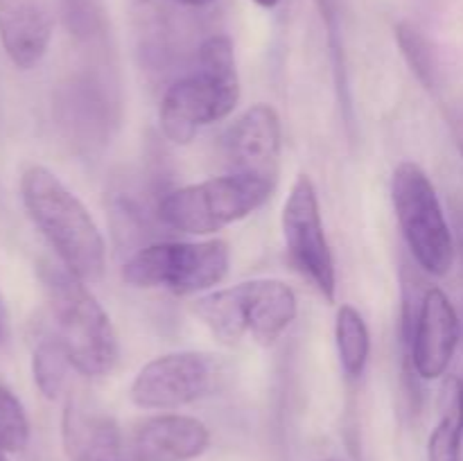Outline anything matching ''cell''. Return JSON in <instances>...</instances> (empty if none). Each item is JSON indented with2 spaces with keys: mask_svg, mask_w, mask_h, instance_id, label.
<instances>
[{
  "mask_svg": "<svg viewBox=\"0 0 463 461\" xmlns=\"http://www.w3.org/2000/svg\"><path fill=\"white\" fill-rule=\"evenodd\" d=\"M461 396H463V378H461Z\"/></svg>",
  "mask_w": 463,
  "mask_h": 461,
  "instance_id": "28",
  "label": "cell"
},
{
  "mask_svg": "<svg viewBox=\"0 0 463 461\" xmlns=\"http://www.w3.org/2000/svg\"><path fill=\"white\" fill-rule=\"evenodd\" d=\"M30 443V419L16 393L0 382V447L23 452Z\"/></svg>",
  "mask_w": 463,
  "mask_h": 461,
  "instance_id": "21",
  "label": "cell"
},
{
  "mask_svg": "<svg viewBox=\"0 0 463 461\" xmlns=\"http://www.w3.org/2000/svg\"><path fill=\"white\" fill-rule=\"evenodd\" d=\"M253 3H256L258 7H262V9H274L276 5L280 3V0H253Z\"/></svg>",
  "mask_w": 463,
  "mask_h": 461,
  "instance_id": "26",
  "label": "cell"
},
{
  "mask_svg": "<svg viewBox=\"0 0 463 461\" xmlns=\"http://www.w3.org/2000/svg\"><path fill=\"white\" fill-rule=\"evenodd\" d=\"M452 138H455L457 149H459V154L463 158V111L457 113L455 120H452Z\"/></svg>",
  "mask_w": 463,
  "mask_h": 461,
  "instance_id": "23",
  "label": "cell"
},
{
  "mask_svg": "<svg viewBox=\"0 0 463 461\" xmlns=\"http://www.w3.org/2000/svg\"><path fill=\"white\" fill-rule=\"evenodd\" d=\"M463 441V396L461 380L448 384L446 407L441 420L432 429L428 441V461H461Z\"/></svg>",
  "mask_w": 463,
  "mask_h": 461,
  "instance_id": "18",
  "label": "cell"
},
{
  "mask_svg": "<svg viewBox=\"0 0 463 461\" xmlns=\"http://www.w3.org/2000/svg\"><path fill=\"white\" fill-rule=\"evenodd\" d=\"M39 278L48 296L54 337L63 343L71 366L84 378H104L120 357L118 334L98 298L84 280L63 265L41 262Z\"/></svg>",
  "mask_w": 463,
  "mask_h": 461,
  "instance_id": "3",
  "label": "cell"
},
{
  "mask_svg": "<svg viewBox=\"0 0 463 461\" xmlns=\"http://www.w3.org/2000/svg\"><path fill=\"white\" fill-rule=\"evenodd\" d=\"M217 364L197 351L165 353L136 373L129 398L140 409L172 411L193 405L215 387Z\"/></svg>",
  "mask_w": 463,
  "mask_h": 461,
  "instance_id": "11",
  "label": "cell"
},
{
  "mask_svg": "<svg viewBox=\"0 0 463 461\" xmlns=\"http://www.w3.org/2000/svg\"><path fill=\"white\" fill-rule=\"evenodd\" d=\"M122 99L111 68L84 66L59 84L54 120L63 138L81 156H95L120 127Z\"/></svg>",
  "mask_w": 463,
  "mask_h": 461,
  "instance_id": "8",
  "label": "cell"
},
{
  "mask_svg": "<svg viewBox=\"0 0 463 461\" xmlns=\"http://www.w3.org/2000/svg\"><path fill=\"white\" fill-rule=\"evenodd\" d=\"M63 27L77 43L102 48L109 36V12L104 0H57Z\"/></svg>",
  "mask_w": 463,
  "mask_h": 461,
  "instance_id": "17",
  "label": "cell"
},
{
  "mask_svg": "<svg viewBox=\"0 0 463 461\" xmlns=\"http://www.w3.org/2000/svg\"><path fill=\"white\" fill-rule=\"evenodd\" d=\"M21 199L59 262L84 283H98L107 267V244L81 199L45 165L25 167Z\"/></svg>",
  "mask_w": 463,
  "mask_h": 461,
  "instance_id": "1",
  "label": "cell"
},
{
  "mask_svg": "<svg viewBox=\"0 0 463 461\" xmlns=\"http://www.w3.org/2000/svg\"><path fill=\"white\" fill-rule=\"evenodd\" d=\"M52 30V0H0V43L21 71H30L45 57Z\"/></svg>",
  "mask_w": 463,
  "mask_h": 461,
  "instance_id": "14",
  "label": "cell"
},
{
  "mask_svg": "<svg viewBox=\"0 0 463 461\" xmlns=\"http://www.w3.org/2000/svg\"><path fill=\"white\" fill-rule=\"evenodd\" d=\"M231 251L224 240L163 242L136 249L122 265V280L140 289H167L172 294H199L220 285L229 274Z\"/></svg>",
  "mask_w": 463,
  "mask_h": 461,
  "instance_id": "6",
  "label": "cell"
},
{
  "mask_svg": "<svg viewBox=\"0 0 463 461\" xmlns=\"http://www.w3.org/2000/svg\"><path fill=\"white\" fill-rule=\"evenodd\" d=\"M335 343L342 371L346 378L357 380L364 373L371 357V333L360 310L348 303L339 306L337 319H335Z\"/></svg>",
  "mask_w": 463,
  "mask_h": 461,
  "instance_id": "16",
  "label": "cell"
},
{
  "mask_svg": "<svg viewBox=\"0 0 463 461\" xmlns=\"http://www.w3.org/2000/svg\"><path fill=\"white\" fill-rule=\"evenodd\" d=\"M61 438L71 461L122 459V437L116 420L77 398H68L63 407Z\"/></svg>",
  "mask_w": 463,
  "mask_h": 461,
  "instance_id": "15",
  "label": "cell"
},
{
  "mask_svg": "<svg viewBox=\"0 0 463 461\" xmlns=\"http://www.w3.org/2000/svg\"><path fill=\"white\" fill-rule=\"evenodd\" d=\"M113 461H122V459H113Z\"/></svg>",
  "mask_w": 463,
  "mask_h": 461,
  "instance_id": "29",
  "label": "cell"
},
{
  "mask_svg": "<svg viewBox=\"0 0 463 461\" xmlns=\"http://www.w3.org/2000/svg\"><path fill=\"white\" fill-rule=\"evenodd\" d=\"M326 461H335V459H326Z\"/></svg>",
  "mask_w": 463,
  "mask_h": 461,
  "instance_id": "30",
  "label": "cell"
},
{
  "mask_svg": "<svg viewBox=\"0 0 463 461\" xmlns=\"http://www.w3.org/2000/svg\"><path fill=\"white\" fill-rule=\"evenodd\" d=\"M396 41L405 57L407 66L414 72L416 80L428 90H434L439 84V61L434 45L414 23L402 21L396 25Z\"/></svg>",
  "mask_w": 463,
  "mask_h": 461,
  "instance_id": "20",
  "label": "cell"
},
{
  "mask_svg": "<svg viewBox=\"0 0 463 461\" xmlns=\"http://www.w3.org/2000/svg\"><path fill=\"white\" fill-rule=\"evenodd\" d=\"M240 102V77L229 36L213 34L202 41L188 75L165 90L158 120L165 138L188 145L202 127L224 120Z\"/></svg>",
  "mask_w": 463,
  "mask_h": 461,
  "instance_id": "2",
  "label": "cell"
},
{
  "mask_svg": "<svg viewBox=\"0 0 463 461\" xmlns=\"http://www.w3.org/2000/svg\"><path fill=\"white\" fill-rule=\"evenodd\" d=\"M68 369H72L68 353L57 337H41L32 351V378L36 389L48 400H57L66 387Z\"/></svg>",
  "mask_w": 463,
  "mask_h": 461,
  "instance_id": "19",
  "label": "cell"
},
{
  "mask_svg": "<svg viewBox=\"0 0 463 461\" xmlns=\"http://www.w3.org/2000/svg\"><path fill=\"white\" fill-rule=\"evenodd\" d=\"M0 461H7V452H5L3 447H0Z\"/></svg>",
  "mask_w": 463,
  "mask_h": 461,
  "instance_id": "27",
  "label": "cell"
},
{
  "mask_svg": "<svg viewBox=\"0 0 463 461\" xmlns=\"http://www.w3.org/2000/svg\"><path fill=\"white\" fill-rule=\"evenodd\" d=\"M193 312L226 346H235L247 334L260 346H271L294 324L298 301L283 280L256 278L203 294L194 301Z\"/></svg>",
  "mask_w": 463,
  "mask_h": 461,
  "instance_id": "4",
  "label": "cell"
},
{
  "mask_svg": "<svg viewBox=\"0 0 463 461\" xmlns=\"http://www.w3.org/2000/svg\"><path fill=\"white\" fill-rule=\"evenodd\" d=\"M283 131L280 118L271 104L249 107L224 136V158L233 174L279 179Z\"/></svg>",
  "mask_w": 463,
  "mask_h": 461,
  "instance_id": "12",
  "label": "cell"
},
{
  "mask_svg": "<svg viewBox=\"0 0 463 461\" xmlns=\"http://www.w3.org/2000/svg\"><path fill=\"white\" fill-rule=\"evenodd\" d=\"M274 188V181L231 172L163 194L156 217L165 229L208 235L251 215L271 197Z\"/></svg>",
  "mask_w": 463,
  "mask_h": 461,
  "instance_id": "5",
  "label": "cell"
},
{
  "mask_svg": "<svg viewBox=\"0 0 463 461\" xmlns=\"http://www.w3.org/2000/svg\"><path fill=\"white\" fill-rule=\"evenodd\" d=\"M457 235H459V251L463 253V208L457 211Z\"/></svg>",
  "mask_w": 463,
  "mask_h": 461,
  "instance_id": "25",
  "label": "cell"
},
{
  "mask_svg": "<svg viewBox=\"0 0 463 461\" xmlns=\"http://www.w3.org/2000/svg\"><path fill=\"white\" fill-rule=\"evenodd\" d=\"M285 247L289 260L298 274L312 283V287L328 303L337 296V269L326 238L324 220H321L317 188L307 174H298L288 194V202L280 215Z\"/></svg>",
  "mask_w": 463,
  "mask_h": 461,
  "instance_id": "9",
  "label": "cell"
},
{
  "mask_svg": "<svg viewBox=\"0 0 463 461\" xmlns=\"http://www.w3.org/2000/svg\"><path fill=\"white\" fill-rule=\"evenodd\" d=\"M172 3L181 5V7H193V9H197V7H206V5L215 3V0H172Z\"/></svg>",
  "mask_w": 463,
  "mask_h": 461,
  "instance_id": "24",
  "label": "cell"
},
{
  "mask_svg": "<svg viewBox=\"0 0 463 461\" xmlns=\"http://www.w3.org/2000/svg\"><path fill=\"white\" fill-rule=\"evenodd\" d=\"M461 339V321L441 287H430L419 303L414 330L402 339L405 380L414 409L419 407V380H437L450 366Z\"/></svg>",
  "mask_w": 463,
  "mask_h": 461,
  "instance_id": "10",
  "label": "cell"
},
{
  "mask_svg": "<svg viewBox=\"0 0 463 461\" xmlns=\"http://www.w3.org/2000/svg\"><path fill=\"white\" fill-rule=\"evenodd\" d=\"M9 310L7 306H5V298L3 294H0V355L5 353V348H7L9 343Z\"/></svg>",
  "mask_w": 463,
  "mask_h": 461,
  "instance_id": "22",
  "label": "cell"
},
{
  "mask_svg": "<svg viewBox=\"0 0 463 461\" xmlns=\"http://www.w3.org/2000/svg\"><path fill=\"white\" fill-rule=\"evenodd\" d=\"M211 446V429L194 416L158 414L131 432L134 461H193Z\"/></svg>",
  "mask_w": 463,
  "mask_h": 461,
  "instance_id": "13",
  "label": "cell"
},
{
  "mask_svg": "<svg viewBox=\"0 0 463 461\" xmlns=\"http://www.w3.org/2000/svg\"><path fill=\"white\" fill-rule=\"evenodd\" d=\"M392 202L402 238L420 269L430 276L450 274L457 253L455 235L428 172L411 161L396 165Z\"/></svg>",
  "mask_w": 463,
  "mask_h": 461,
  "instance_id": "7",
  "label": "cell"
}]
</instances>
